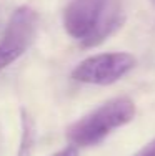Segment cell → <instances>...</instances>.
<instances>
[{
	"instance_id": "obj_2",
	"label": "cell",
	"mask_w": 155,
	"mask_h": 156,
	"mask_svg": "<svg viewBox=\"0 0 155 156\" xmlns=\"http://www.w3.org/2000/svg\"><path fill=\"white\" fill-rule=\"evenodd\" d=\"M137 108L132 98L117 96L102 103L90 113L67 128V141L75 148H90L102 143L110 133L128 125L135 118Z\"/></svg>"
},
{
	"instance_id": "obj_6",
	"label": "cell",
	"mask_w": 155,
	"mask_h": 156,
	"mask_svg": "<svg viewBox=\"0 0 155 156\" xmlns=\"http://www.w3.org/2000/svg\"><path fill=\"white\" fill-rule=\"evenodd\" d=\"M134 156H155V138L145 144L142 150H138Z\"/></svg>"
},
{
	"instance_id": "obj_7",
	"label": "cell",
	"mask_w": 155,
	"mask_h": 156,
	"mask_svg": "<svg viewBox=\"0 0 155 156\" xmlns=\"http://www.w3.org/2000/svg\"><path fill=\"white\" fill-rule=\"evenodd\" d=\"M52 156H80L79 153V148L72 146V144H68L67 148H64V150L57 151V153H54Z\"/></svg>"
},
{
	"instance_id": "obj_3",
	"label": "cell",
	"mask_w": 155,
	"mask_h": 156,
	"mask_svg": "<svg viewBox=\"0 0 155 156\" xmlns=\"http://www.w3.org/2000/svg\"><path fill=\"white\" fill-rule=\"evenodd\" d=\"M137 65V58L128 51H110L98 53L85 58L72 70V80L85 85H107L117 83L132 72Z\"/></svg>"
},
{
	"instance_id": "obj_1",
	"label": "cell",
	"mask_w": 155,
	"mask_h": 156,
	"mask_svg": "<svg viewBox=\"0 0 155 156\" xmlns=\"http://www.w3.org/2000/svg\"><path fill=\"white\" fill-rule=\"evenodd\" d=\"M62 20L68 37L82 48H92L119 30L125 15L120 0H70Z\"/></svg>"
},
{
	"instance_id": "obj_8",
	"label": "cell",
	"mask_w": 155,
	"mask_h": 156,
	"mask_svg": "<svg viewBox=\"0 0 155 156\" xmlns=\"http://www.w3.org/2000/svg\"><path fill=\"white\" fill-rule=\"evenodd\" d=\"M150 3H152V5L155 7V0H150Z\"/></svg>"
},
{
	"instance_id": "obj_4",
	"label": "cell",
	"mask_w": 155,
	"mask_h": 156,
	"mask_svg": "<svg viewBox=\"0 0 155 156\" xmlns=\"http://www.w3.org/2000/svg\"><path fill=\"white\" fill-rule=\"evenodd\" d=\"M39 22V13L32 7L22 5L13 10L0 38V72L17 62L34 43Z\"/></svg>"
},
{
	"instance_id": "obj_5",
	"label": "cell",
	"mask_w": 155,
	"mask_h": 156,
	"mask_svg": "<svg viewBox=\"0 0 155 156\" xmlns=\"http://www.w3.org/2000/svg\"><path fill=\"white\" fill-rule=\"evenodd\" d=\"M35 143V126L32 116L27 113V110H22V138L18 144L17 156H30L34 151Z\"/></svg>"
}]
</instances>
